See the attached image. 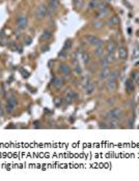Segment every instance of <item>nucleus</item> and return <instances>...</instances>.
<instances>
[{
	"label": "nucleus",
	"instance_id": "obj_1",
	"mask_svg": "<svg viewBox=\"0 0 139 181\" xmlns=\"http://www.w3.org/2000/svg\"><path fill=\"white\" fill-rule=\"evenodd\" d=\"M49 13V8L48 6L46 4H40L36 8V18L38 19V20H42L46 17V16L48 15Z\"/></svg>",
	"mask_w": 139,
	"mask_h": 181
},
{
	"label": "nucleus",
	"instance_id": "obj_2",
	"mask_svg": "<svg viewBox=\"0 0 139 181\" xmlns=\"http://www.w3.org/2000/svg\"><path fill=\"white\" fill-rule=\"evenodd\" d=\"M116 77L114 75H110L108 77V79L106 80V87L108 90L110 91H114V90H116L117 88V80H116Z\"/></svg>",
	"mask_w": 139,
	"mask_h": 181
},
{
	"label": "nucleus",
	"instance_id": "obj_3",
	"mask_svg": "<svg viewBox=\"0 0 139 181\" xmlns=\"http://www.w3.org/2000/svg\"><path fill=\"white\" fill-rule=\"evenodd\" d=\"M17 103H18V101H17V98H16L15 96H10V97L8 98V103H6V106H5V110H6V112H8V114L13 113L14 111L16 110Z\"/></svg>",
	"mask_w": 139,
	"mask_h": 181
},
{
	"label": "nucleus",
	"instance_id": "obj_4",
	"mask_svg": "<svg viewBox=\"0 0 139 181\" xmlns=\"http://www.w3.org/2000/svg\"><path fill=\"white\" fill-rule=\"evenodd\" d=\"M124 116L123 110L121 109H113V110L109 111L108 113L106 114V118L108 119H119Z\"/></svg>",
	"mask_w": 139,
	"mask_h": 181
},
{
	"label": "nucleus",
	"instance_id": "obj_5",
	"mask_svg": "<svg viewBox=\"0 0 139 181\" xmlns=\"http://www.w3.org/2000/svg\"><path fill=\"white\" fill-rule=\"evenodd\" d=\"M28 25V20L25 16H19L18 19H17V27L19 29H25Z\"/></svg>",
	"mask_w": 139,
	"mask_h": 181
},
{
	"label": "nucleus",
	"instance_id": "obj_6",
	"mask_svg": "<svg viewBox=\"0 0 139 181\" xmlns=\"http://www.w3.org/2000/svg\"><path fill=\"white\" fill-rule=\"evenodd\" d=\"M94 89H96V85H94V83H92L91 81H89L88 83L84 86L85 94H87V95H90V94H92V93L94 92Z\"/></svg>",
	"mask_w": 139,
	"mask_h": 181
},
{
	"label": "nucleus",
	"instance_id": "obj_7",
	"mask_svg": "<svg viewBox=\"0 0 139 181\" xmlns=\"http://www.w3.org/2000/svg\"><path fill=\"white\" fill-rule=\"evenodd\" d=\"M58 69L60 73H63V75H71V73H72V69H71V67H70V65H68V64H66V63H61V64H59Z\"/></svg>",
	"mask_w": 139,
	"mask_h": 181
},
{
	"label": "nucleus",
	"instance_id": "obj_8",
	"mask_svg": "<svg viewBox=\"0 0 139 181\" xmlns=\"http://www.w3.org/2000/svg\"><path fill=\"white\" fill-rule=\"evenodd\" d=\"M110 75H111V71H110V68L105 67L101 71V73H100V75H99V78H100V80H107Z\"/></svg>",
	"mask_w": 139,
	"mask_h": 181
},
{
	"label": "nucleus",
	"instance_id": "obj_9",
	"mask_svg": "<svg viewBox=\"0 0 139 181\" xmlns=\"http://www.w3.org/2000/svg\"><path fill=\"white\" fill-rule=\"evenodd\" d=\"M118 24H119V19L117 18V17H115V16L110 17V18L107 20V25H108L109 27H116Z\"/></svg>",
	"mask_w": 139,
	"mask_h": 181
},
{
	"label": "nucleus",
	"instance_id": "obj_10",
	"mask_svg": "<svg viewBox=\"0 0 139 181\" xmlns=\"http://www.w3.org/2000/svg\"><path fill=\"white\" fill-rule=\"evenodd\" d=\"M106 50L108 53H114L115 50H116V45L114 43L113 40H108V43H107L106 46Z\"/></svg>",
	"mask_w": 139,
	"mask_h": 181
},
{
	"label": "nucleus",
	"instance_id": "obj_11",
	"mask_svg": "<svg viewBox=\"0 0 139 181\" xmlns=\"http://www.w3.org/2000/svg\"><path fill=\"white\" fill-rule=\"evenodd\" d=\"M52 36V31L51 30H44L43 33H42V35L40 37V42H46V40H48L49 38H51Z\"/></svg>",
	"mask_w": 139,
	"mask_h": 181
},
{
	"label": "nucleus",
	"instance_id": "obj_12",
	"mask_svg": "<svg viewBox=\"0 0 139 181\" xmlns=\"http://www.w3.org/2000/svg\"><path fill=\"white\" fill-rule=\"evenodd\" d=\"M117 52H118V58L119 59H121V60H126L127 57H128V52H127L126 48L121 47Z\"/></svg>",
	"mask_w": 139,
	"mask_h": 181
},
{
	"label": "nucleus",
	"instance_id": "obj_13",
	"mask_svg": "<svg viewBox=\"0 0 139 181\" xmlns=\"http://www.w3.org/2000/svg\"><path fill=\"white\" fill-rule=\"evenodd\" d=\"M126 90L127 92H129V93H132V92H134L135 90V85L134 83H133V81L132 80H127L126 82Z\"/></svg>",
	"mask_w": 139,
	"mask_h": 181
},
{
	"label": "nucleus",
	"instance_id": "obj_14",
	"mask_svg": "<svg viewBox=\"0 0 139 181\" xmlns=\"http://www.w3.org/2000/svg\"><path fill=\"white\" fill-rule=\"evenodd\" d=\"M110 12H109V8H105L103 10H98V14H97V19H103L108 17Z\"/></svg>",
	"mask_w": 139,
	"mask_h": 181
},
{
	"label": "nucleus",
	"instance_id": "obj_15",
	"mask_svg": "<svg viewBox=\"0 0 139 181\" xmlns=\"http://www.w3.org/2000/svg\"><path fill=\"white\" fill-rule=\"evenodd\" d=\"M52 85H53L56 89L61 88V86L63 85V80L60 78H54L53 81H52Z\"/></svg>",
	"mask_w": 139,
	"mask_h": 181
},
{
	"label": "nucleus",
	"instance_id": "obj_16",
	"mask_svg": "<svg viewBox=\"0 0 139 181\" xmlns=\"http://www.w3.org/2000/svg\"><path fill=\"white\" fill-rule=\"evenodd\" d=\"M49 7L50 10H57L59 7V1L58 0H49Z\"/></svg>",
	"mask_w": 139,
	"mask_h": 181
},
{
	"label": "nucleus",
	"instance_id": "obj_17",
	"mask_svg": "<svg viewBox=\"0 0 139 181\" xmlns=\"http://www.w3.org/2000/svg\"><path fill=\"white\" fill-rule=\"evenodd\" d=\"M99 3H100V0H90V1H89V3H88V8L90 10H97V7H98Z\"/></svg>",
	"mask_w": 139,
	"mask_h": 181
},
{
	"label": "nucleus",
	"instance_id": "obj_18",
	"mask_svg": "<svg viewBox=\"0 0 139 181\" xmlns=\"http://www.w3.org/2000/svg\"><path fill=\"white\" fill-rule=\"evenodd\" d=\"M103 53H104V45L99 46V47H96V48H94V55L96 56L101 57V56H103Z\"/></svg>",
	"mask_w": 139,
	"mask_h": 181
},
{
	"label": "nucleus",
	"instance_id": "obj_19",
	"mask_svg": "<svg viewBox=\"0 0 139 181\" xmlns=\"http://www.w3.org/2000/svg\"><path fill=\"white\" fill-rule=\"evenodd\" d=\"M73 101H74V98H73V93H72V91L66 92V96H64V101H66V103H71Z\"/></svg>",
	"mask_w": 139,
	"mask_h": 181
},
{
	"label": "nucleus",
	"instance_id": "obj_20",
	"mask_svg": "<svg viewBox=\"0 0 139 181\" xmlns=\"http://www.w3.org/2000/svg\"><path fill=\"white\" fill-rule=\"evenodd\" d=\"M81 57H82V61H83L84 64H88L89 61H90V55H89L88 53L83 52L82 55H81Z\"/></svg>",
	"mask_w": 139,
	"mask_h": 181
},
{
	"label": "nucleus",
	"instance_id": "obj_21",
	"mask_svg": "<svg viewBox=\"0 0 139 181\" xmlns=\"http://www.w3.org/2000/svg\"><path fill=\"white\" fill-rule=\"evenodd\" d=\"M103 22H102L100 19H97V20L94 21V23H92V26H94V28H96V29H101L102 27H103Z\"/></svg>",
	"mask_w": 139,
	"mask_h": 181
},
{
	"label": "nucleus",
	"instance_id": "obj_22",
	"mask_svg": "<svg viewBox=\"0 0 139 181\" xmlns=\"http://www.w3.org/2000/svg\"><path fill=\"white\" fill-rule=\"evenodd\" d=\"M72 46H73V42H72L71 39H66V42H64V45H63L62 49L66 51H68V50H71Z\"/></svg>",
	"mask_w": 139,
	"mask_h": 181
},
{
	"label": "nucleus",
	"instance_id": "obj_23",
	"mask_svg": "<svg viewBox=\"0 0 139 181\" xmlns=\"http://www.w3.org/2000/svg\"><path fill=\"white\" fill-rule=\"evenodd\" d=\"M109 127L115 128L118 126V119H109Z\"/></svg>",
	"mask_w": 139,
	"mask_h": 181
},
{
	"label": "nucleus",
	"instance_id": "obj_24",
	"mask_svg": "<svg viewBox=\"0 0 139 181\" xmlns=\"http://www.w3.org/2000/svg\"><path fill=\"white\" fill-rule=\"evenodd\" d=\"M96 38H97V36H94V35H86L85 36L86 43L88 44V45H92V44L94 43Z\"/></svg>",
	"mask_w": 139,
	"mask_h": 181
},
{
	"label": "nucleus",
	"instance_id": "obj_25",
	"mask_svg": "<svg viewBox=\"0 0 139 181\" xmlns=\"http://www.w3.org/2000/svg\"><path fill=\"white\" fill-rule=\"evenodd\" d=\"M105 8H108L107 3L105 2V1H100V3H99V5H98V7H97V10H105Z\"/></svg>",
	"mask_w": 139,
	"mask_h": 181
},
{
	"label": "nucleus",
	"instance_id": "obj_26",
	"mask_svg": "<svg viewBox=\"0 0 139 181\" xmlns=\"http://www.w3.org/2000/svg\"><path fill=\"white\" fill-rule=\"evenodd\" d=\"M105 58H106V60L108 61V63H109V64L115 61V58H114L113 53H108V54H107V56H106V57H105Z\"/></svg>",
	"mask_w": 139,
	"mask_h": 181
},
{
	"label": "nucleus",
	"instance_id": "obj_27",
	"mask_svg": "<svg viewBox=\"0 0 139 181\" xmlns=\"http://www.w3.org/2000/svg\"><path fill=\"white\" fill-rule=\"evenodd\" d=\"M100 64H101V66H102V67H103V68L108 67V65H109L108 61L106 60V58H105V57L101 58V60H100Z\"/></svg>",
	"mask_w": 139,
	"mask_h": 181
},
{
	"label": "nucleus",
	"instance_id": "obj_28",
	"mask_svg": "<svg viewBox=\"0 0 139 181\" xmlns=\"http://www.w3.org/2000/svg\"><path fill=\"white\" fill-rule=\"evenodd\" d=\"M74 5L76 8H81L83 5V0H74Z\"/></svg>",
	"mask_w": 139,
	"mask_h": 181
},
{
	"label": "nucleus",
	"instance_id": "obj_29",
	"mask_svg": "<svg viewBox=\"0 0 139 181\" xmlns=\"http://www.w3.org/2000/svg\"><path fill=\"white\" fill-rule=\"evenodd\" d=\"M58 57L59 58H62V59H66V57H68V51H66V50H61L60 52L58 53Z\"/></svg>",
	"mask_w": 139,
	"mask_h": 181
},
{
	"label": "nucleus",
	"instance_id": "obj_30",
	"mask_svg": "<svg viewBox=\"0 0 139 181\" xmlns=\"http://www.w3.org/2000/svg\"><path fill=\"white\" fill-rule=\"evenodd\" d=\"M74 71H75V73H76L77 75H81V73H82V68L80 67V65L74 66Z\"/></svg>",
	"mask_w": 139,
	"mask_h": 181
},
{
	"label": "nucleus",
	"instance_id": "obj_31",
	"mask_svg": "<svg viewBox=\"0 0 139 181\" xmlns=\"http://www.w3.org/2000/svg\"><path fill=\"white\" fill-rule=\"evenodd\" d=\"M89 81H90V80H89V77H88V76H86V77H83V79H82V84H83V85L85 86L86 84L88 83Z\"/></svg>",
	"mask_w": 139,
	"mask_h": 181
},
{
	"label": "nucleus",
	"instance_id": "obj_32",
	"mask_svg": "<svg viewBox=\"0 0 139 181\" xmlns=\"http://www.w3.org/2000/svg\"><path fill=\"white\" fill-rule=\"evenodd\" d=\"M30 44H31V38H30V37L26 38V40H25V45H30Z\"/></svg>",
	"mask_w": 139,
	"mask_h": 181
},
{
	"label": "nucleus",
	"instance_id": "obj_33",
	"mask_svg": "<svg viewBox=\"0 0 139 181\" xmlns=\"http://www.w3.org/2000/svg\"><path fill=\"white\" fill-rule=\"evenodd\" d=\"M72 93H73V98H74V99H77V98H78V94H77V92H75V91H72Z\"/></svg>",
	"mask_w": 139,
	"mask_h": 181
},
{
	"label": "nucleus",
	"instance_id": "obj_34",
	"mask_svg": "<svg viewBox=\"0 0 139 181\" xmlns=\"http://www.w3.org/2000/svg\"><path fill=\"white\" fill-rule=\"evenodd\" d=\"M138 77H139V73H133V79H134V80H137Z\"/></svg>",
	"mask_w": 139,
	"mask_h": 181
},
{
	"label": "nucleus",
	"instance_id": "obj_35",
	"mask_svg": "<svg viewBox=\"0 0 139 181\" xmlns=\"http://www.w3.org/2000/svg\"><path fill=\"white\" fill-rule=\"evenodd\" d=\"M59 101H61L60 98H56V99H55V105H56V106H59Z\"/></svg>",
	"mask_w": 139,
	"mask_h": 181
},
{
	"label": "nucleus",
	"instance_id": "obj_36",
	"mask_svg": "<svg viewBox=\"0 0 139 181\" xmlns=\"http://www.w3.org/2000/svg\"><path fill=\"white\" fill-rule=\"evenodd\" d=\"M136 82H137V85H138V86H139V77H138V78H137Z\"/></svg>",
	"mask_w": 139,
	"mask_h": 181
}]
</instances>
